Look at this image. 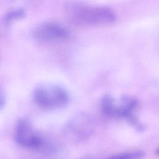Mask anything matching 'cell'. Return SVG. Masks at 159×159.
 I'll return each mask as SVG.
<instances>
[{
    "mask_svg": "<svg viewBox=\"0 0 159 159\" xmlns=\"http://www.w3.org/2000/svg\"><path fill=\"white\" fill-rule=\"evenodd\" d=\"M65 9L70 18L78 24H109L116 20L114 12L106 7H93L81 3L68 2L65 4Z\"/></svg>",
    "mask_w": 159,
    "mask_h": 159,
    "instance_id": "1",
    "label": "cell"
},
{
    "mask_svg": "<svg viewBox=\"0 0 159 159\" xmlns=\"http://www.w3.org/2000/svg\"><path fill=\"white\" fill-rule=\"evenodd\" d=\"M138 104V100L129 96H123L116 99L107 94L104 96L101 101V109L106 116L125 119L137 130L143 131L145 126L134 114Z\"/></svg>",
    "mask_w": 159,
    "mask_h": 159,
    "instance_id": "2",
    "label": "cell"
},
{
    "mask_svg": "<svg viewBox=\"0 0 159 159\" xmlns=\"http://www.w3.org/2000/svg\"><path fill=\"white\" fill-rule=\"evenodd\" d=\"M70 94L63 87L55 84H42L33 92L35 102L45 109H56L66 106L70 102Z\"/></svg>",
    "mask_w": 159,
    "mask_h": 159,
    "instance_id": "3",
    "label": "cell"
},
{
    "mask_svg": "<svg viewBox=\"0 0 159 159\" xmlns=\"http://www.w3.org/2000/svg\"><path fill=\"white\" fill-rule=\"evenodd\" d=\"M14 138L16 143L24 148L44 150L50 147L40 134L35 130L31 122L25 118H22L17 122Z\"/></svg>",
    "mask_w": 159,
    "mask_h": 159,
    "instance_id": "4",
    "label": "cell"
},
{
    "mask_svg": "<svg viewBox=\"0 0 159 159\" xmlns=\"http://www.w3.org/2000/svg\"><path fill=\"white\" fill-rule=\"evenodd\" d=\"M35 39L43 42H60L67 39L69 30L60 24L55 22H45L36 27L33 30Z\"/></svg>",
    "mask_w": 159,
    "mask_h": 159,
    "instance_id": "5",
    "label": "cell"
},
{
    "mask_svg": "<svg viewBox=\"0 0 159 159\" xmlns=\"http://www.w3.org/2000/svg\"><path fill=\"white\" fill-rule=\"evenodd\" d=\"M92 130V120L88 116L84 114L73 117L66 125V132L77 140H84L90 136Z\"/></svg>",
    "mask_w": 159,
    "mask_h": 159,
    "instance_id": "6",
    "label": "cell"
},
{
    "mask_svg": "<svg viewBox=\"0 0 159 159\" xmlns=\"http://www.w3.org/2000/svg\"><path fill=\"white\" fill-rule=\"evenodd\" d=\"M144 156L145 152L143 151L134 150L115 154L106 159H141Z\"/></svg>",
    "mask_w": 159,
    "mask_h": 159,
    "instance_id": "7",
    "label": "cell"
},
{
    "mask_svg": "<svg viewBox=\"0 0 159 159\" xmlns=\"http://www.w3.org/2000/svg\"><path fill=\"white\" fill-rule=\"evenodd\" d=\"M25 12L24 9H16L7 13L4 17V20L6 23L7 24L15 20L22 19L25 16Z\"/></svg>",
    "mask_w": 159,
    "mask_h": 159,
    "instance_id": "8",
    "label": "cell"
},
{
    "mask_svg": "<svg viewBox=\"0 0 159 159\" xmlns=\"http://www.w3.org/2000/svg\"><path fill=\"white\" fill-rule=\"evenodd\" d=\"M5 102H6V96H5V94L3 93L2 89H1V94H0V107L1 109L5 105Z\"/></svg>",
    "mask_w": 159,
    "mask_h": 159,
    "instance_id": "9",
    "label": "cell"
},
{
    "mask_svg": "<svg viewBox=\"0 0 159 159\" xmlns=\"http://www.w3.org/2000/svg\"><path fill=\"white\" fill-rule=\"evenodd\" d=\"M157 154L158 155H159V148L157 149Z\"/></svg>",
    "mask_w": 159,
    "mask_h": 159,
    "instance_id": "10",
    "label": "cell"
}]
</instances>
